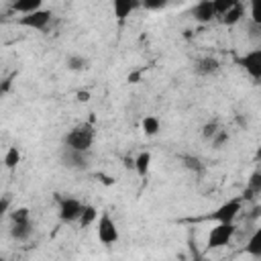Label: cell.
Listing matches in <instances>:
<instances>
[{"label":"cell","mask_w":261,"mask_h":261,"mask_svg":"<svg viewBox=\"0 0 261 261\" xmlns=\"http://www.w3.org/2000/svg\"><path fill=\"white\" fill-rule=\"evenodd\" d=\"M220 130V126H218V120H210V122H206L204 124V128H202V135H204V139H212L216 133Z\"/></svg>","instance_id":"cb8c5ba5"},{"label":"cell","mask_w":261,"mask_h":261,"mask_svg":"<svg viewBox=\"0 0 261 261\" xmlns=\"http://www.w3.org/2000/svg\"><path fill=\"white\" fill-rule=\"evenodd\" d=\"M94 137H96L94 124H92V122H82V124L73 126V128L65 135L63 145H65V149H71V151L90 153V147H92V143H94Z\"/></svg>","instance_id":"6da1fadb"},{"label":"cell","mask_w":261,"mask_h":261,"mask_svg":"<svg viewBox=\"0 0 261 261\" xmlns=\"http://www.w3.org/2000/svg\"><path fill=\"white\" fill-rule=\"evenodd\" d=\"M141 4L137 2V0H114V4H112V8H114V16L118 18V20H124L133 10H137Z\"/></svg>","instance_id":"8fae6325"},{"label":"cell","mask_w":261,"mask_h":261,"mask_svg":"<svg viewBox=\"0 0 261 261\" xmlns=\"http://www.w3.org/2000/svg\"><path fill=\"white\" fill-rule=\"evenodd\" d=\"M88 65H90V61H88L86 57H82V55H71V57H67V67H69L71 71H84V69H88Z\"/></svg>","instance_id":"d6986e66"},{"label":"cell","mask_w":261,"mask_h":261,"mask_svg":"<svg viewBox=\"0 0 261 261\" xmlns=\"http://www.w3.org/2000/svg\"><path fill=\"white\" fill-rule=\"evenodd\" d=\"M139 77H141V73H139V71H135V73H130V75H128V82L137 84V82H139Z\"/></svg>","instance_id":"4dcf8cb0"},{"label":"cell","mask_w":261,"mask_h":261,"mask_svg":"<svg viewBox=\"0 0 261 261\" xmlns=\"http://www.w3.org/2000/svg\"><path fill=\"white\" fill-rule=\"evenodd\" d=\"M96 218H98V210H96L94 206H84V210H82L77 222H80V226H90Z\"/></svg>","instance_id":"ac0fdd59"},{"label":"cell","mask_w":261,"mask_h":261,"mask_svg":"<svg viewBox=\"0 0 261 261\" xmlns=\"http://www.w3.org/2000/svg\"><path fill=\"white\" fill-rule=\"evenodd\" d=\"M61 159H63V163H65L67 167H71V169H88V167H90V153L63 149Z\"/></svg>","instance_id":"ba28073f"},{"label":"cell","mask_w":261,"mask_h":261,"mask_svg":"<svg viewBox=\"0 0 261 261\" xmlns=\"http://www.w3.org/2000/svg\"><path fill=\"white\" fill-rule=\"evenodd\" d=\"M96 234H98V241L102 243V245H114V243H118V226H116V222L110 218V214H102L100 218H98V226H96Z\"/></svg>","instance_id":"3957f363"},{"label":"cell","mask_w":261,"mask_h":261,"mask_svg":"<svg viewBox=\"0 0 261 261\" xmlns=\"http://www.w3.org/2000/svg\"><path fill=\"white\" fill-rule=\"evenodd\" d=\"M14 77H16V73H10L8 77H4V80L0 82V98H2L10 88H12V80H14Z\"/></svg>","instance_id":"4316f807"},{"label":"cell","mask_w":261,"mask_h":261,"mask_svg":"<svg viewBox=\"0 0 261 261\" xmlns=\"http://www.w3.org/2000/svg\"><path fill=\"white\" fill-rule=\"evenodd\" d=\"M194 69H196L198 75H214V73H218V69H220V61H218L216 57L206 55V57H200V59L194 63Z\"/></svg>","instance_id":"9c48e42d"},{"label":"cell","mask_w":261,"mask_h":261,"mask_svg":"<svg viewBox=\"0 0 261 261\" xmlns=\"http://www.w3.org/2000/svg\"><path fill=\"white\" fill-rule=\"evenodd\" d=\"M143 6L147 10H159V8H165L167 2L165 0H147V2H143Z\"/></svg>","instance_id":"83f0119b"},{"label":"cell","mask_w":261,"mask_h":261,"mask_svg":"<svg viewBox=\"0 0 261 261\" xmlns=\"http://www.w3.org/2000/svg\"><path fill=\"white\" fill-rule=\"evenodd\" d=\"M33 234V222H20V224H12L10 228V237L14 241H27Z\"/></svg>","instance_id":"5bb4252c"},{"label":"cell","mask_w":261,"mask_h":261,"mask_svg":"<svg viewBox=\"0 0 261 261\" xmlns=\"http://www.w3.org/2000/svg\"><path fill=\"white\" fill-rule=\"evenodd\" d=\"M82 210H84V204L80 200H75V198H61L59 200V218L63 222L77 220L80 214H82Z\"/></svg>","instance_id":"8992f818"},{"label":"cell","mask_w":261,"mask_h":261,"mask_svg":"<svg viewBox=\"0 0 261 261\" xmlns=\"http://www.w3.org/2000/svg\"><path fill=\"white\" fill-rule=\"evenodd\" d=\"M237 232V226L234 222L230 224H216L212 226L210 234H208V241H206V251H212V249H218V247H224Z\"/></svg>","instance_id":"7a4b0ae2"},{"label":"cell","mask_w":261,"mask_h":261,"mask_svg":"<svg viewBox=\"0 0 261 261\" xmlns=\"http://www.w3.org/2000/svg\"><path fill=\"white\" fill-rule=\"evenodd\" d=\"M39 8H41V0H16V2H12V10L20 12L22 16L31 14V12L39 10Z\"/></svg>","instance_id":"4fadbf2b"},{"label":"cell","mask_w":261,"mask_h":261,"mask_svg":"<svg viewBox=\"0 0 261 261\" xmlns=\"http://www.w3.org/2000/svg\"><path fill=\"white\" fill-rule=\"evenodd\" d=\"M18 161H20V151H18V147H10V149L6 151V155H4V165H6L8 169H14V167L18 165Z\"/></svg>","instance_id":"ffe728a7"},{"label":"cell","mask_w":261,"mask_h":261,"mask_svg":"<svg viewBox=\"0 0 261 261\" xmlns=\"http://www.w3.org/2000/svg\"><path fill=\"white\" fill-rule=\"evenodd\" d=\"M245 251H247L251 257H255V259L261 257V230H255V232L251 234V239H249L247 245H245Z\"/></svg>","instance_id":"9a60e30c"},{"label":"cell","mask_w":261,"mask_h":261,"mask_svg":"<svg viewBox=\"0 0 261 261\" xmlns=\"http://www.w3.org/2000/svg\"><path fill=\"white\" fill-rule=\"evenodd\" d=\"M243 16H245V6H243V2L237 0V2L230 6V10H228L226 14H222L220 18H222V22H224L226 27H232V24H237Z\"/></svg>","instance_id":"7c38bea8"},{"label":"cell","mask_w":261,"mask_h":261,"mask_svg":"<svg viewBox=\"0 0 261 261\" xmlns=\"http://www.w3.org/2000/svg\"><path fill=\"white\" fill-rule=\"evenodd\" d=\"M10 208V200L8 198H0V216H4Z\"/></svg>","instance_id":"f1b7e54d"},{"label":"cell","mask_w":261,"mask_h":261,"mask_svg":"<svg viewBox=\"0 0 261 261\" xmlns=\"http://www.w3.org/2000/svg\"><path fill=\"white\" fill-rule=\"evenodd\" d=\"M75 96H77L80 102H88V100H90V92H86V90H80Z\"/></svg>","instance_id":"f546056e"},{"label":"cell","mask_w":261,"mask_h":261,"mask_svg":"<svg viewBox=\"0 0 261 261\" xmlns=\"http://www.w3.org/2000/svg\"><path fill=\"white\" fill-rule=\"evenodd\" d=\"M51 10H45V8H39L31 14H24L18 18V24L20 27H29V29H37V31H43L49 22H51Z\"/></svg>","instance_id":"5b68a950"},{"label":"cell","mask_w":261,"mask_h":261,"mask_svg":"<svg viewBox=\"0 0 261 261\" xmlns=\"http://www.w3.org/2000/svg\"><path fill=\"white\" fill-rule=\"evenodd\" d=\"M247 190H251L253 194H259L261 192V175L255 171L253 175H251V181H249V188Z\"/></svg>","instance_id":"484cf974"},{"label":"cell","mask_w":261,"mask_h":261,"mask_svg":"<svg viewBox=\"0 0 261 261\" xmlns=\"http://www.w3.org/2000/svg\"><path fill=\"white\" fill-rule=\"evenodd\" d=\"M133 163H135L137 173H139L141 177H145V175L149 173V165H151V153H149V151L139 153V155H137V159H135Z\"/></svg>","instance_id":"2e32d148"},{"label":"cell","mask_w":261,"mask_h":261,"mask_svg":"<svg viewBox=\"0 0 261 261\" xmlns=\"http://www.w3.org/2000/svg\"><path fill=\"white\" fill-rule=\"evenodd\" d=\"M192 14H194V18H196L198 22H210L212 18H216L212 0H202V2H198V4L194 6Z\"/></svg>","instance_id":"30bf717a"},{"label":"cell","mask_w":261,"mask_h":261,"mask_svg":"<svg viewBox=\"0 0 261 261\" xmlns=\"http://www.w3.org/2000/svg\"><path fill=\"white\" fill-rule=\"evenodd\" d=\"M210 141H212V145H214L216 149H220V147H222V145H224V143L228 141V133L220 128V130H218V133H216V135H214V137H212Z\"/></svg>","instance_id":"d4e9b609"},{"label":"cell","mask_w":261,"mask_h":261,"mask_svg":"<svg viewBox=\"0 0 261 261\" xmlns=\"http://www.w3.org/2000/svg\"><path fill=\"white\" fill-rule=\"evenodd\" d=\"M234 2H237V0H212V6H214V14H216V16H222V14H226Z\"/></svg>","instance_id":"7402d4cb"},{"label":"cell","mask_w":261,"mask_h":261,"mask_svg":"<svg viewBox=\"0 0 261 261\" xmlns=\"http://www.w3.org/2000/svg\"><path fill=\"white\" fill-rule=\"evenodd\" d=\"M0 261H2V257H0Z\"/></svg>","instance_id":"1f68e13d"},{"label":"cell","mask_w":261,"mask_h":261,"mask_svg":"<svg viewBox=\"0 0 261 261\" xmlns=\"http://www.w3.org/2000/svg\"><path fill=\"white\" fill-rule=\"evenodd\" d=\"M239 63H241V67H243L255 82L261 77V49L249 51L245 57L239 59Z\"/></svg>","instance_id":"52a82bcc"},{"label":"cell","mask_w":261,"mask_h":261,"mask_svg":"<svg viewBox=\"0 0 261 261\" xmlns=\"http://www.w3.org/2000/svg\"><path fill=\"white\" fill-rule=\"evenodd\" d=\"M141 126H143V133H145L147 137H155V135L159 133V128H161V122H159L157 116H145Z\"/></svg>","instance_id":"e0dca14e"},{"label":"cell","mask_w":261,"mask_h":261,"mask_svg":"<svg viewBox=\"0 0 261 261\" xmlns=\"http://www.w3.org/2000/svg\"><path fill=\"white\" fill-rule=\"evenodd\" d=\"M241 206H243L241 198L228 200V202H224L222 206H218V208H216L208 218H210V220H216L218 224H230V222H234V218L239 216Z\"/></svg>","instance_id":"277c9868"},{"label":"cell","mask_w":261,"mask_h":261,"mask_svg":"<svg viewBox=\"0 0 261 261\" xmlns=\"http://www.w3.org/2000/svg\"><path fill=\"white\" fill-rule=\"evenodd\" d=\"M181 161H184V165H186L188 169H192V171H196V173H202V169H204L202 161H200L198 157H194V155H184Z\"/></svg>","instance_id":"603a6c76"},{"label":"cell","mask_w":261,"mask_h":261,"mask_svg":"<svg viewBox=\"0 0 261 261\" xmlns=\"http://www.w3.org/2000/svg\"><path fill=\"white\" fill-rule=\"evenodd\" d=\"M10 220H12V224L31 222V212H29V208H16L14 212H10Z\"/></svg>","instance_id":"44dd1931"}]
</instances>
